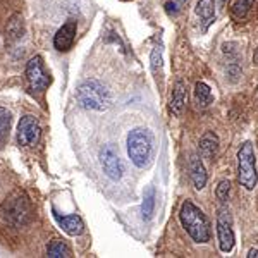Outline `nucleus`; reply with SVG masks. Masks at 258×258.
I'll return each mask as SVG.
<instances>
[{
  "instance_id": "3",
  "label": "nucleus",
  "mask_w": 258,
  "mask_h": 258,
  "mask_svg": "<svg viewBox=\"0 0 258 258\" xmlns=\"http://www.w3.org/2000/svg\"><path fill=\"white\" fill-rule=\"evenodd\" d=\"M76 97L78 102L81 103V107L97 112L107 110L112 103V95L109 88L97 80H88L81 83L80 88H78Z\"/></svg>"
},
{
  "instance_id": "6",
  "label": "nucleus",
  "mask_w": 258,
  "mask_h": 258,
  "mask_svg": "<svg viewBox=\"0 0 258 258\" xmlns=\"http://www.w3.org/2000/svg\"><path fill=\"white\" fill-rule=\"evenodd\" d=\"M26 78L30 83L31 91H43L47 90V86L50 85V76L43 71V60L40 55H35L33 59H30L26 66Z\"/></svg>"
},
{
  "instance_id": "14",
  "label": "nucleus",
  "mask_w": 258,
  "mask_h": 258,
  "mask_svg": "<svg viewBox=\"0 0 258 258\" xmlns=\"http://www.w3.org/2000/svg\"><path fill=\"white\" fill-rule=\"evenodd\" d=\"M186 100H188V95H186V85L182 81H177L176 86H174L172 98H170V110H172L174 115H181V112L186 105Z\"/></svg>"
},
{
  "instance_id": "2",
  "label": "nucleus",
  "mask_w": 258,
  "mask_h": 258,
  "mask_svg": "<svg viewBox=\"0 0 258 258\" xmlns=\"http://www.w3.org/2000/svg\"><path fill=\"white\" fill-rule=\"evenodd\" d=\"M179 219H181L182 227L186 229V232L193 238V241H197V243H209L212 236L210 220L207 219V215L193 202L186 200L182 203L181 210H179Z\"/></svg>"
},
{
  "instance_id": "16",
  "label": "nucleus",
  "mask_w": 258,
  "mask_h": 258,
  "mask_svg": "<svg viewBox=\"0 0 258 258\" xmlns=\"http://www.w3.org/2000/svg\"><path fill=\"white\" fill-rule=\"evenodd\" d=\"M219 148V138L215 133H205V135L202 136V140H200V152H202V157L203 159H209L212 160L215 155V152H217Z\"/></svg>"
},
{
  "instance_id": "22",
  "label": "nucleus",
  "mask_w": 258,
  "mask_h": 258,
  "mask_svg": "<svg viewBox=\"0 0 258 258\" xmlns=\"http://www.w3.org/2000/svg\"><path fill=\"white\" fill-rule=\"evenodd\" d=\"M229 191H231V182H229L227 179H224V181L219 182L217 189H215V197H217V200H220V202H226L229 198Z\"/></svg>"
},
{
  "instance_id": "13",
  "label": "nucleus",
  "mask_w": 258,
  "mask_h": 258,
  "mask_svg": "<svg viewBox=\"0 0 258 258\" xmlns=\"http://www.w3.org/2000/svg\"><path fill=\"white\" fill-rule=\"evenodd\" d=\"M197 14H198L200 21H202V30L207 31V28H209L215 19L214 0H198Z\"/></svg>"
},
{
  "instance_id": "4",
  "label": "nucleus",
  "mask_w": 258,
  "mask_h": 258,
  "mask_svg": "<svg viewBox=\"0 0 258 258\" xmlns=\"http://www.w3.org/2000/svg\"><path fill=\"white\" fill-rule=\"evenodd\" d=\"M238 181L246 189H253L258 182L255 150L249 141L241 145L238 152Z\"/></svg>"
},
{
  "instance_id": "1",
  "label": "nucleus",
  "mask_w": 258,
  "mask_h": 258,
  "mask_svg": "<svg viewBox=\"0 0 258 258\" xmlns=\"http://www.w3.org/2000/svg\"><path fill=\"white\" fill-rule=\"evenodd\" d=\"M155 140L147 127H135L127 135V155L138 169H147L153 160Z\"/></svg>"
},
{
  "instance_id": "21",
  "label": "nucleus",
  "mask_w": 258,
  "mask_h": 258,
  "mask_svg": "<svg viewBox=\"0 0 258 258\" xmlns=\"http://www.w3.org/2000/svg\"><path fill=\"white\" fill-rule=\"evenodd\" d=\"M7 30H9V35L16 36V38H19L21 33H23V18L16 14L14 18L9 21V28H7Z\"/></svg>"
},
{
  "instance_id": "19",
  "label": "nucleus",
  "mask_w": 258,
  "mask_h": 258,
  "mask_svg": "<svg viewBox=\"0 0 258 258\" xmlns=\"http://www.w3.org/2000/svg\"><path fill=\"white\" fill-rule=\"evenodd\" d=\"M195 100L202 107H207L214 102V95H212V90L207 83H197V86H195Z\"/></svg>"
},
{
  "instance_id": "18",
  "label": "nucleus",
  "mask_w": 258,
  "mask_h": 258,
  "mask_svg": "<svg viewBox=\"0 0 258 258\" xmlns=\"http://www.w3.org/2000/svg\"><path fill=\"white\" fill-rule=\"evenodd\" d=\"M47 256L50 258H69L73 256V251L68 246V243L62 239H53L47 248Z\"/></svg>"
},
{
  "instance_id": "15",
  "label": "nucleus",
  "mask_w": 258,
  "mask_h": 258,
  "mask_svg": "<svg viewBox=\"0 0 258 258\" xmlns=\"http://www.w3.org/2000/svg\"><path fill=\"white\" fill-rule=\"evenodd\" d=\"M253 11H255V0H234L231 7V14L236 21L249 19Z\"/></svg>"
},
{
  "instance_id": "17",
  "label": "nucleus",
  "mask_w": 258,
  "mask_h": 258,
  "mask_svg": "<svg viewBox=\"0 0 258 258\" xmlns=\"http://www.w3.org/2000/svg\"><path fill=\"white\" fill-rule=\"evenodd\" d=\"M155 214V188L148 186L143 193V202H141V219L150 220Z\"/></svg>"
},
{
  "instance_id": "25",
  "label": "nucleus",
  "mask_w": 258,
  "mask_h": 258,
  "mask_svg": "<svg viewBox=\"0 0 258 258\" xmlns=\"http://www.w3.org/2000/svg\"><path fill=\"white\" fill-rule=\"evenodd\" d=\"M246 256H248V258H258V249H249Z\"/></svg>"
},
{
  "instance_id": "5",
  "label": "nucleus",
  "mask_w": 258,
  "mask_h": 258,
  "mask_svg": "<svg viewBox=\"0 0 258 258\" xmlns=\"http://www.w3.org/2000/svg\"><path fill=\"white\" fill-rule=\"evenodd\" d=\"M217 238H219V246L220 251L229 253L234 248V231H232V217L229 214V210L220 209L217 215Z\"/></svg>"
},
{
  "instance_id": "11",
  "label": "nucleus",
  "mask_w": 258,
  "mask_h": 258,
  "mask_svg": "<svg viewBox=\"0 0 258 258\" xmlns=\"http://www.w3.org/2000/svg\"><path fill=\"white\" fill-rule=\"evenodd\" d=\"M52 214H53L55 222L59 224V227L66 232V234L80 236L81 232L85 231V224H83L80 215H60L55 209L52 210Z\"/></svg>"
},
{
  "instance_id": "27",
  "label": "nucleus",
  "mask_w": 258,
  "mask_h": 258,
  "mask_svg": "<svg viewBox=\"0 0 258 258\" xmlns=\"http://www.w3.org/2000/svg\"><path fill=\"white\" fill-rule=\"evenodd\" d=\"M224 2H226V0H220V4H224Z\"/></svg>"
},
{
  "instance_id": "23",
  "label": "nucleus",
  "mask_w": 258,
  "mask_h": 258,
  "mask_svg": "<svg viewBox=\"0 0 258 258\" xmlns=\"http://www.w3.org/2000/svg\"><path fill=\"white\" fill-rule=\"evenodd\" d=\"M160 69H162V48L155 47L152 50V71L157 74Z\"/></svg>"
},
{
  "instance_id": "8",
  "label": "nucleus",
  "mask_w": 258,
  "mask_h": 258,
  "mask_svg": "<svg viewBox=\"0 0 258 258\" xmlns=\"http://www.w3.org/2000/svg\"><path fill=\"white\" fill-rule=\"evenodd\" d=\"M40 140V124L33 115H24L18 124V141L21 147H33Z\"/></svg>"
},
{
  "instance_id": "24",
  "label": "nucleus",
  "mask_w": 258,
  "mask_h": 258,
  "mask_svg": "<svg viewBox=\"0 0 258 258\" xmlns=\"http://www.w3.org/2000/svg\"><path fill=\"white\" fill-rule=\"evenodd\" d=\"M176 4H174V2H167V4H165V11H167L169 12V14H174V16H176L177 14V9H176Z\"/></svg>"
},
{
  "instance_id": "7",
  "label": "nucleus",
  "mask_w": 258,
  "mask_h": 258,
  "mask_svg": "<svg viewBox=\"0 0 258 258\" xmlns=\"http://www.w3.org/2000/svg\"><path fill=\"white\" fill-rule=\"evenodd\" d=\"M100 162H102L103 172L109 176L112 181H119L122 177L124 165L122 160L119 159V153L115 152V148L112 145H105L100 152Z\"/></svg>"
},
{
  "instance_id": "9",
  "label": "nucleus",
  "mask_w": 258,
  "mask_h": 258,
  "mask_svg": "<svg viewBox=\"0 0 258 258\" xmlns=\"http://www.w3.org/2000/svg\"><path fill=\"white\" fill-rule=\"evenodd\" d=\"M6 209V220H9L11 224H24L30 217V209H28V202L26 198H11V202H7L4 205Z\"/></svg>"
},
{
  "instance_id": "20",
  "label": "nucleus",
  "mask_w": 258,
  "mask_h": 258,
  "mask_svg": "<svg viewBox=\"0 0 258 258\" xmlns=\"http://www.w3.org/2000/svg\"><path fill=\"white\" fill-rule=\"evenodd\" d=\"M9 126H11V114L0 107V141H4L6 135L9 133Z\"/></svg>"
},
{
  "instance_id": "12",
  "label": "nucleus",
  "mask_w": 258,
  "mask_h": 258,
  "mask_svg": "<svg viewBox=\"0 0 258 258\" xmlns=\"http://www.w3.org/2000/svg\"><path fill=\"white\" fill-rule=\"evenodd\" d=\"M189 174H191V181H193L195 188L203 189L207 184V172L203 167V162L200 160L198 155H191L189 159Z\"/></svg>"
},
{
  "instance_id": "10",
  "label": "nucleus",
  "mask_w": 258,
  "mask_h": 258,
  "mask_svg": "<svg viewBox=\"0 0 258 258\" xmlns=\"http://www.w3.org/2000/svg\"><path fill=\"white\" fill-rule=\"evenodd\" d=\"M76 31H78V24L74 19H69L62 24V28L55 33L53 36V47H55L59 52H68L71 50L74 43V38H76Z\"/></svg>"
},
{
  "instance_id": "26",
  "label": "nucleus",
  "mask_w": 258,
  "mask_h": 258,
  "mask_svg": "<svg viewBox=\"0 0 258 258\" xmlns=\"http://www.w3.org/2000/svg\"><path fill=\"white\" fill-rule=\"evenodd\" d=\"M120 2H129V0H120Z\"/></svg>"
}]
</instances>
